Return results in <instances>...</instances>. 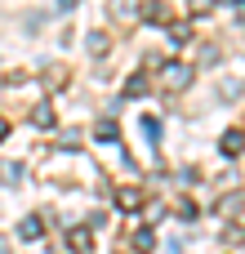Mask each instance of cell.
<instances>
[{"label": "cell", "instance_id": "obj_7", "mask_svg": "<svg viewBox=\"0 0 245 254\" xmlns=\"http://www.w3.org/2000/svg\"><path fill=\"white\" fill-rule=\"evenodd\" d=\"M143 89H147V80H138V76H134V80H129V85H125V94H129V98H138V94H143Z\"/></svg>", "mask_w": 245, "mask_h": 254}, {"label": "cell", "instance_id": "obj_9", "mask_svg": "<svg viewBox=\"0 0 245 254\" xmlns=\"http://www.w3.org/2000/svg\"><path fill=\"white\" fill-rule=\"evenodd\" d=\"M71 4H76V0H62V9H71Z\"/></svg>", "mask_w": 245, "mask_h": 254}, {"label": "cell", "instance_id": "obj_2", "mask_svg": "<svg viewBox=\"0 0 245 254\" xmlns=\"http://www.w3.org/2000/svg\"><path fill=\"white\" fill-rule=\"evenodd\" d=\"M187 76H192V71H187L183 63H170V67H165V80H170V85H187Z\"/></svg>", "mask_w": 245, "mask_h": 254}, {"label": "cell", "instance_id": "obj_5", "mask_svg": "<svg viewBox=\"0 0 245 254\" xmlns=\"http://www.w3.org/2000/svg\"><path fill=\"white\" fill-rule=\"evenodd\" d=\"M67 241H71V246H76V250H89V232H85V228H76V232H71V237H67Z\"/></svg>", "mask_w": 245, "mask_h": 254}, {"label": "cell", "instance_id": "obj_3", "mask_svg": "<svg viewBox=\"0 0 245 254\" xmlns=\"http://www.w3.org/2000/svg\"><path fill=\"white\" fill-rule=\"evenodd\" d=\"M40 232H45V223H40V219H27V223L18 228V237H22V241H36Z\"/></svg>", "mask_w": 245, "mask_h": 254}, {"label": "cell", "instance_id": "obj_6", "mask_svg": "<svg viewBox=\"0 0 245 254\" xmlns=\"http://www.w3.org/2000/svg\"><path fill=\"white\" fill-rule=\"evenodd\" d=\"M98 138H103V143H116V125L103 121V125H98Z\"/></svg>", "mask_w": 245, "mask_h": 254}, {"label": "cell", "instance_id": "obj_1", "mask_svg": "<svg viewBox=\"0 0 245 254\" xmlns=\"http://www.w3.org/2000/svg\"><path fill=\"white\" fill-rule=\"evenodd\" d=\"M241 147H245V134H241V129H228V134H223V152H228V156H237Z\"/></svg>", "mask_w": 245, "mask_h": 254}, {"label": "cell", "instance_id": "obj_8", "mask_svg": "<svg viewBox=\"0 0 245 254\" xmlns=\"http://www.w3.org/2000/svg\"><path fill=\"white\" fill-rule=\"evenodd\" d=\"M4 134H9V125H4V121H0V138H4Z\"/></svg>", "mask_w": 245, "mask_h": 254}, {"label": "cell", "instance_id": "obj_4", "mask_svg": "<svg viewBox=\"0 0 245 254\" xmlns=\"http://www.w3.org/2000/svg\"><path fill=\"white\" fill-rule=\"evenodd\" d=\"M116 201H121L125 210H134V205H138V192H134V188H121V192H116Z\"/></svg>", "mask_w": 245, "mask_h": 254}]
</instances>
